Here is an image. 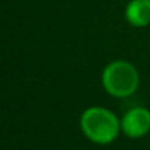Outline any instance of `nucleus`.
Returning <instances> with one entry per match:
<instances>
[{
    "label": "nucleus",
    "mask_w": 150,
    "mask_h": 150,
    "mask_svg": "<svg viewBox=\"0 0 150 150\" xmlns=\"http://www.w3.org/2000/svg\"><path fill=\"white\" fill-rule=\"evenodd\" d=\"M121 129L129 138H141L150 132V110L143 106L131 108L121 119Z\"/></svg>",
    "instance_id": "7ed1b4c3"
},
{
    "label": "nucleus",
    "mask_w": 150,
    "mask_h": 150,
    "mask_svg": "<svg viewBox=\"0 0 150 150\" xmlns=\"http://www.w3.org/2000/svg\"><path fill=\"white\" fill-rule=\"evenodd\" d=\"M80 127L83 134L96 144H110L122 131L121 119L103 106L87 108L81 113Z\"/></svg>",
    "instance_id": "f257e3e1"
},
{
    "label": "nucleus",
    "mask_w": 150,
    "mask_h": 150,
    "mask_svg": "<svg viewBox=\"0 0 150 150\" xmlns=\"http://www.w3.org/2000/svg\"><path fill=\"white\" fill-rule=\"evenodd\" d=\"M125 19L135 28L150 25V0H129L125 8Z\"/></svg>",
    "instance_id": "20e7f679"
},
{
    "label": "nucleus",
    "mask_w": 150,
    "mask_h": 150,
    "mask_svg": "<svg viewBox=\"0 0 150 150\" xmlns=\"http://www.w3.org/2000/svg\"><path fill=\"white\" fill-rule=\"evenodd\" d=\"M102 86L113 97H129L140 86L138 71L127 60H113L102 72Z\"/></svg>",
    "instance_id": "f03ea898"
}]
</instances>
